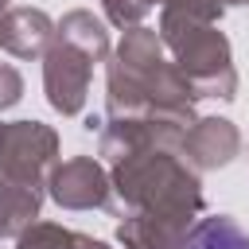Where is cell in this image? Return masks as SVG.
<instances>
[{
	"label": "cell",
	"instance_id": "9a60e30c",
	"mask_svg": "<svg viewBox=\"0 0 249 249\" xmlns=\"http://www.w3.org/2000/svg\"><path fill=\"white\" fill-rule=\"evenodd\" d=\"M163 8H179V12H187V16H195V19H206V23H218L222 16H226V0H163Z\"/></svg>",
	"mask_w": 249,
	"mask_h": 249
},
{
	"label": "cell",
	"instance_id": "ffe728a7",
	"mask_svg": "<svg viewBox=\"0 0 249 249\" xmlns=\"http://www.w3.org/2000/svg\"><path fill=\"white\" fill-rule=\"evenodd\" d=\"M0 132H4V124H0Z\"/></svg>",
	"mask_w": 249,
	"mask_h": 249
},
{
	"label": "cell",
	"instance_id": "52a82bcc",
	"mask_svg": "<svg viewBox=\"0 0 249 249\" xmlns=\"http://www.w3.org/2000/svg\"><path fill=\"white\" fill-rule=\"evenodd\" d=\"M241 152V132L230 117H198L183 136V156L195 171H218Z\"/></svg>",
	"mask_w": 249,
	"mask_h": 249
},
{
	"label": "cell",
	"instance_id": "5b68a950",
	"mask_svg": "<svg viewBox=\"0 0 249 249\" xmlns=\"http://www.w3.org/2000/svg\"><path fill=\"white\" fill-rule=\"evenodd\" d=\"M89 74H93V58L54 35V43L43 54V89L51 109L62 117H78L89 97Z\"/></svg>",
	"mask_w": 249,
	"mask_h": 249
},
{
	"label": "cell",
	"instance_id": "5bb4252c",
	"mask_svg": "<svg viewBox=\"0 0 249 249\" xmlns=\"http://www.w3.org/2000/svg\"><path fill=\"white\" fill-rule=\"evenodd\" d=\"M156 4L163 8V0H101V12H105V19H109L113 27L128 31V27L144 23V16H148Z\"/></svg>",
	"mask_w": 249,
	"mask_h": 249
},
{
	"label": "cell",
	"instance_id": "9c48e42d",
	"mask_svg": "<svg viewBox=\"0 0 249 249\" xmlns=\"http://www.w3.org/2000/svg\"><path fill=\"white\" fill-rule=\"evenodd\" d=\"M54 35H58V39H66L70 47H78L82 54H89L93 62H109V54H113L105 19H97V16H93V12H86V8L66 12V16L58 19Z\"/></svg>",
	"mask_w": 249,
	"mask_h": 249
},
{
	"label": "cell",
	"instance_id": "2e32d148",
	"mask_svg": "<svg viewBox=\"0 0 249 249\" xmlns=\"http://www.w3.org/2000/svg\"><path fill=\"white\" fill-rule=\"evenodd\" d=\"M19 97H23V78H19V70H16L12 62H0V113L12 109V105H19Z\"/></svg>",
	"mask_w": 249,
	"mask_h": 249
},
{
	"label": "cell",
	"instance_id": "4fadbf2b",
	"mask_svg": "<svg viewBox=\"0 0 249 249\" xmlns=\"http://www.w3.org/2000/svg\"><path fill=\"white\" fill-rule=\"evenodd\" d=\"M16 249H109V245L97 241V237H89V233L66 230L58 222H31L16 237Z\"/></svg>",
	"mask_w": 249,
	"mask_h": 249
},
{
	"label": "cell",
	"instance_id": "d6986e66",
	"mask_svg": "<svg viewBox=\"0 0 249 249\" xmlns=\"http://www.w3.org/2000/svg\"><path fill=\"white\" fill-rule=\"evenodd\" d=\"M8 8H12V0H0V19L8 16Z\"/></svg>",
	"mask_w": 249,
	"mask_h": 249
},
{
	"label": "cell",
	"instance_id": "7c38bea8",
	"mask_svg": "<svg viewBox=\"0 0 249 249\" xmlns=\"http://www.w3.org/2000/svg\"><path fill=\"white\" fill-rule=\"evenodd\" d=\"M179 249H249V233L230 214H210L187 230Z\"/></svg>",
	"mask_w": 249,
	"mask_h": 249
},
{
	"label": "cell",
	"instance_id": "3957f363",
	"mask_svg": "<svg viewBox=\"0 0 249 249\" xmlns=\"http://www.w3.org/2000/svg\"><path fill=\"white\" fill-rule=\"evenodd\" d=\"M156 31H160L171 62L183 70V78L191 82V89L198 97H218V101L237 97L233 51H230L226 31H218V23L195 19L179 8H160Z\"/></svg>",
	"mask_w": 249,
	"mask_h": 249
},
{
	"label": "cell",
	"instance_id": "277c9868",
	"mask_svg": "<svg viewBox=\"0 0 249 249\" xmlns=\"http://www.w3.org/2000/svg\"><path fill=\"white\" fill-rule=\"evenodd\" d=\"M58 167V132L43 121H8L0 132V175L47 191L51 171Z\"/></svg>",
	"mask_w": 249,
	"mask_h": 249
},
{
	"label": "cell",
	"instance_id": "7a4b0ae2",
	"mask_svg": "<svg viewBox=\"0 0 249 249\" xmlns=\"http://www.w3.org/2000/svg\"><path fill=\"white\" fill-rule=\"evenodd\" d=\"M113 218H156L175 230H191L202 210V179L183 156V144H148L121 156L109 167V206Z\"/></svg>",
	"mask_w": 249,
	"mask_h": 249
},
{
	"label": "cell",
	"instance_id": "6da1fadb",
	"mask_svg": "<svg viewBox=\"0 0 249 249\" xmlns=\"http://www.w3.org/2000/svg\"><path fill=\"white\" fill-rule=\"evenodd\" d=\"M195 101L198 93L191 89L183 70L171 62L156 27L136 23L121 31V43L105 62L109 117H156V121H175L191 128L198 121Z\"/></svg>",
	"mask_w": 249,
	"mask_h": 249
},
{
	"label": "cell",
	"instance_id": "ac0fdd59",
	"mask_svg": "<svg viewBox=\"0 0 249 249\" xmlns=\"http://www.w3.org/2000/svg\"><path fill=\"white\" fill-rule=\"evenodd\" d=\"M230 8H249V0H226Z\"/></svg>",
	"mask_w": 249,
	"mask_h": 249
},
{
	"label": "cell",
	"instance_id": "8992f818",
	"mask_svg": "<svg viewBox=\"0 0 249 249\" xmlns=\"http://www.w3.org/2000/svg\"><path fill=\"white\" fill-rule=\"evenodd\" d=\"M47 195L62 210H105L109 206V171L93 156H70L51 171Z\"/></svg>",
	"mask_w": 249,
	"mask_h": 249
},
{
	"label": "cell",
	"instance_id": "ba28073f",
	"mask_svg": "<svg viewBox=\"0 0 249 249\" xmlns=\"http://www.w3.org/2000/svg\"><path fill=\"white\" fill-rule=\"evenodd\" d=\"M54 19L43 8H8L0 19V47L16 58H43L47 47L54 43Z\"/></svg>",
	"mask_w": 249,
	"mask_h": 249
},
{
	"label": "cell",
	"instance_id": "30bf717a",
	"mask_svg": "<svg viewBox=\"0 0 249 249\" xmlns=\"http://www.w3.org/2000/svg\"><path fill=\"white\" fill-rule=\"evenodd\" d=\"M43 195H47V191L19 187V183H12V179L0 175V241H4V237H19L31 222H39Z\"/></svg>",
	"mask_w": 249,
	"mask_h": 249
},
{
	"label": "cell",
	"instance_id": "e0dca14e",
	"mask_svg": "<svg viewBox=\"0 0 249 249\" xmlns=\"http://www.w3.org/2000/svg\"><path fill=\"white\" fill-rule=\"evenodd\" d=\"M101 124H105L101 117H86V128H89V132H101Z\"/></svg>",
	"mask_w": 249,
	"mask_h": 249
},
{
	"label": "cell",
	"instance_id": "8fae6325",
	"mask_svg": "<svg viewBox=\"0 0 249 249\" xmlns=\"http://www.w3.org/2000/svg\"><path fill=\"white\" fill-rule=\"evenodd\" d=\"M183 237H187L183 230L163 226L156 218H140V214H128L117 222V241L124 249H179Z\"/></svg>",
	"mask_w": 249,
	"mask_h": 249
}]
</instances>
